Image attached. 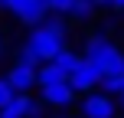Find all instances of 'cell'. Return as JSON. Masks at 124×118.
Here are the masks:
<instances>
[{"label":"cell","mask_w":124,"mask_h":118,"mask_svg":"<svg viewBox=\"0 0 124 118\" xmlns=\"http://www.w3.org/2000/svg\"><path fill=\"white\" fill-rule=\"evenodd\" d=\"M82 56L92 59V62H98L105 75L124 69V53H121V46L111 43L108 36H88V39H85V53H82Z\"/></svg>","instance_id":"cell-2"},{"label":"cell","mask_w":124,"mask_h":118,"mask_svg":"<svg viewBox=\"0 0 124 118\" xmlns=\"http://www.w3.org/2000/svg\"><path fill=\"white\" fill-rule=\"evenodd\" d=\"M46 7H49V13H62V17H65L69 7H72V0H46Z\"/></svg>","instance_id":"cell-13"},{"label":"cell","mask_w":124,"mask_h":118,"mask_svg":"<svg viewBox=\"0 0 124 118\" xmlns=\"http://www.w3.org/2000/svg\"><path fill=\"white\" fill-rule=\"evenodd\" d=\"M101 75H105V72H101V66H98V62H92V59H85V56H82V62H78V66H75L72 72L65 75V79H69V85H72L75 92H92V89L101 82Z\"/></svg>","instance_id":"cell-3"},{"label":"cell","mask_w":124,"mask_h":118,"mask_svg":"<svg viewBox=\"0 0 124 118\" xmlns=\"http://www.w3.org/2000/svg\"><path fill=\"white\" fill-rule=\"evenodd\" d=\"M10 99H13V89H10V82H7V79H0V108H3Z\"/></svg>","instance_id":"cell-14"},{"label":"cell","mask_w":124,"mask_h":118,"mask_svg":"<svg viewBox=\"0 0 124 118\" xmlns=\"http://www.w3.org/2000/svg\"><path fill=\"white\" fill-rule=\"evenodd\" d=\"M26 3H30V0H0V10H7V13H13V17H20Z\"/></svg>","instance_id":"cell-12"},{"label":"cell","mask_w":124,"mask_h":118,"mask_svg":"<svg viewBox=\"0 0 124 118\" xmlns=\"http://www.w3.org/2000/svg\"><path fill=\"white\" fill-rule=\"evenodd\" d=\"M65 33H69V30H65V23H62V13H52V17L46 13V17L33 26V33H30L26 43L39 53V59H43V62H49L62 46H65Z\"/></svg>","instance_id":"cell-1"},{"label":"cell","mask_w":124,"mask_h":118,"mask_svg":"<svg viewBox=\"0 0 124 118\" xmlns=\"http://www.w3.org/2000/svg\"><path fill=\"white\" fill-rule=\"evenodd\" d=\"M30 105H33L30 92H13V99L0 108V118H26L30 115Z\"/></svg>","instance_id":"cell-7"},{"label":"cell","mask_w":124,"mask_h":118,"mask_svg":"<svg viewBox=\"0 0 124 118\" xmlns=\"http://www.w3.org/2000/svg\"><path fill=\"white\" fill-rule=\"evenodd\" d=\"M82 118H114V102L108 92H85L82 99Z\"/></svg>","instance_id":"cell-4"},{"label":"cell","mask_w":124,"mask_h":118,"mask_svg":"<svg viewBox=\"0 0 124 118\" xmlns=\"http://www.w3.org/2000/svg\"><path fill=\"white\" fill-rule=\"evenodd\" d=\"M118 95H121V108H124V89H121V92H118Z\"/></svg>","instance_id":"cell-17"},{"label":"cell","mask_w":124,"mask_h":118,"mask_svg":"<svg viewBox=\"0 0 124 118\" xmlns=\"http://www.w3.org/2000/svg\"><path fill=\"white\" fill-rule=\"evenodd\" d=\"M46 13H49V7H46V0H30V3L23 7V13H20V23H26V26H36L39 20L46 17Z\"/></svg>","instance_id":"cell-8"},{"label":"cell","mask_w":124,"mask_h":118,"mask_svg":"<svg viewBox=\"0 0 124 118\" xmlns=\"http://www.w3.org/2000/svg\"><path fill=\"white\" fill-rule=\"evenodd\" d=\"M43 89V102L52 108H69L75 102V89L69 85V79H59V82H49V85H39Z\"/></svg>","instance_id":"cell-5"},{"label":"cell","mask_w":124,"mask_h":118,"mask_svg":"<svg viewBox=\"0 0 124 118\" xmlns=\"http://www.w3.org/2000/svg\"><path fill=\"white\" fill-rule=\"evenodd\" d=\"M108 7H111L114 13H124V0H108Z\"/></svg>","instance_id":"cell-15"},{"label":"cell","mask_w":124,"mask_h":118,"mask_svg":"<svg viewBox=\"0 0 124 118\" xmlns=\"http://www.w3.org/2000/svg\"><path fill=\"white\" fill-rule=\"evenodd\" d=\"M16 62H23V66H33V69H36L43 59H39V53L33 49L30 43H26V46H20V53H16Z\"/></svg>","instance_id":"cell-11"},{"label":"cell","mask_w":124,"mask_h":118,"mask_svg":"<svg viewBox=\"0 0 124 118\" xmlns=\"http://www.w3.org/2000/svg\"><path fill=\"white\" fill-rule=\"evenodd\" d=\"M0 56H3V36H0Z\"/></svg>","instance_id":"cell-18"},{"label":"cell","mask_w":124,"mask_h":118,"mask_svg":"<svg viewBox=\"0 0 124 118\" xmlns=\"http://www.w3.org/2000/svg\"><path fill=\"white\" fill-rule=\"evenodd\" d=\"M52 62L59 66V72H62V75H69V72H72V69L82 62V56H78L75 49H69V46H62V49L56 53V56H52Z\"/></svg>","instance_id":"cell-9"},{"label":"cell","mask_w":124,"mask_h":118,"mask_svg":"<svg viewBox=\"0 0 124 118\" xmlns=\"http://www.w3.org/2000/svg\"><path fill=\"white\" fill-rule=\"evenodd\" d=\"M92 13H95L92 0H72V7H69V17H75V20H88Z\"/></svg>","instance_id":"cell-10"},{"label":"cell","mask_w":124,"mask_h":118,"mask_svg":"<svg viewBox=\"0 0 124 118\" xmlns=\"http://www.w3.org/2000/svg\"><path fill=\"white\" fill-rule=\"evenodd\" d=\"M3 79L10 82L13 92H30V89L36 85V69H33V66H23V62H13L10 72H7Z\"/></svg>","instance_id":"cell-6"},{"label":"cell","mask_w":124,"mask_h":118,"mask_svg":"<svg viewBox=\"0 0 124 118\" xmlns=\"http://www.w3.org/2000/svg\"><path fill=\"white\" fill-rule=\"evenodd\" d=\"M92 3H95V7H101V3H108V0H92Z\"/></svg>","instance_id":"cell-16"}]
</instances>
